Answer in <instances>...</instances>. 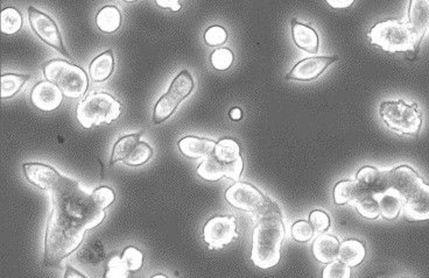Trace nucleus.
I'll return each mask as SVG.
<instances>
[{
  "instance_id": "obj_33",
  "label": "nucleus",
  "mask_w": 429,
  "mask_h": 278,
  "mask_svg": "<svg viewBox=\"0 0 429 278\" xmlns=\"http://www.w3.org/2000/svg\"><path fill=\"white\" fill-rule=\"evenodd\" d=\"M356 208L359 215L366 218V219H377L381 215L379 204L377 198L373 196L363 197L361 201L356 203Z\"/></svg>"
},
{
  "instance_id": "obj_5",
  "label": "nucleus",
  "mask_w": 429,
  "mask_h": 278,
  "mask_svg": "<svg viewBox=\"0 0 429 278\" xmlns=\"http://www.w3.org/2000/svg\"><path fill=\"white\" fill-rule=\"evenodd\" d=\"M122 104L108 92H91L76 108V119L81 126L90 130L102 123H111L120 118Z\"/></svg>"
},
{
  "instance_id": "obj_20",
  "label": "nucleus",
  "mask_w": 429,
  "mask_h": 278,
  "mask_svg": "<svg viewBox=\"0 0 429 278\" xmlns=\"http://www.w3.org/2000/svg\"><path fill=\"white\" fill-rule=\"evenodd\" d=\"M340 247V242L335 237L329 234H321L314 242V256L321 264H330L339 259Z\"/></svg>"
},
{
  "instance_id": "obj_8",
  "label": "nucleus",
  "mask_w": 429,
  "mask_h": 278,
  "mask_svg": "<svg viewBox=\"0 0 429 278\" xmlns=\"http://www.w3.org/2000/svg\"><path fill=\"white\" fill-rule=\"evenodd\" d=\"M28 17H30L32 30H34V33L37 34V37L41 39L42 41L56 49L57 52H60L66 57H70L67 49L64 48L62 35H61L59 27L48 14H46L40 10H37L33 6H30L28 8Z\"/></svg>"
},
{
  "instance_id": "obj_10",
  "label": "nucleus",
  "mask_w": 429,
  "mask_h": 278,
  "mask_svg": "<svg viewBox=\"0 0 429 278\" xmlns=\"http://www.w3.org/2000/svg\"><path fill=\"white\" fill-rule=\"evenodd\" d=\"M225 199L229 204L238 210L257 212L265 203L266 197L254 186L237 182L227 190Z\"/></svg>"
},
{
  "instance_id": "obj_18",
  "label": "nucleus",
  "mask_w": 429,
  "mask_h": 278,
  "mask_svg": "<svg viewBox=\"0 0 429 278\" xmlns=\"http://www.w3.org/2000/svg\"><path fill=\"white\" fill-rule=\"evenodd\" d=\"M216 142L209 139H201L196 137H183L180 140L179 148L183 155L189 159H200L213 154Z\"/></svg>"
},
{
  "instance_id": "obj_45",
  "label": "nucleus",
  "mask_w": 429,
  "mask_h": 278,
  "mask_svg": "<svg viewBox=\"0 0 429 278\" xmlns=\"http://www.w3.org/2000/svg\"><path fill=\"white\" fill-rule=\"evenodd\" d=\"M325 1L336 10H345L354 3V0H325Z\"/></svg>"
},
{
  "instance_id": "obj_1",
  "label": "nucleus",
  "mask_w": 429,
  "mask_h": 278,
  "mask_svg": "<svg viewBox=\"0 0 429 278\" xmlns=\"http://www.w3.org/2000/svg\"><path fill=\"white\" fill-rule=\"evenodd\" d=\"M86 230V227L54 206L46 230V264H59L79 248Z\"/></svg>"
},
{
  "instance_id": "obj_17",
  "label": "nucleus",
  "mask_w": 429,
  "mask_h": 278,
  "mask_svg": "<svg viewBox=\"0 0 429 278\" xmlns=\"http://www.w3.org/2000/svg\"><path fill=\"white\" fill-rule=\"evenodd\" d=\"M405 215L410 221L429 220V186L423 183L418 192L405 201Z\"/></svg>"
},
{
  "instance_id": "obj_28",
  "label": "nucleus",
  "mask_w": 429,
  "mask_h": 278,
  "mask_svg": "<svg viewBox=\"0 0 429 278\" xmlns=\"http://www.w3.org/2000/svg\"><path fill=\"white\" fill-rule=\"evenodd\" d=\"M198 174L203 179L210 181V182L218 181L223 176H225L223 163L218 161V159L213 154L207 156L205 160L198 166Z\"/></svg>"
},
{
  "instance_id": "obj_9",
  "label": "nucleus",
  "mask_w": 429,
  "mask_h": 278,
  "mask_svg": "<svg viewBox=\"0 0 429 278\" xmlns=\"http://www.w3.org/2000/svg\"><path fill=\"white\" fill-rule=\"evenodd\" d=\"M236 237V219L233 217H215L205 224L203 228V237L210 249L222 248L223 246L229 245Z\"/></svg>"
},
{
  "instance_id": "obj_37",
  "label": "nucleus",
  "mask_w": 429,
  "mask_h": 278,
  "mask_svg": "<svg viewBox=\"0 0 429 278\" xmlns=\"http://www.w3.org/2000/svg\"><path fill=\"white\" fill-rule=\"evenodd\" d=\"M211 64L216 70H228L233 63V54L230 49L220 48L216 49L211 54Z\"/></svg>"
},
{
  "instance_id": "obj_27",
  "label": "nucleus",
  "mask_w": 429,
  "mask_h": 278,
  "mask_svg": "<svg viewBox=\"0 0 429 278\" xmlns=\"http://www.w3.org/2000/svg\"><path fill=\"white\" fill-rule=\"evenodd\" d=\"M194 79L189 74V71L183 70L174 78V81L171 84V88L168 90V93L174 97L176 101L181 103L191 95V91L194 90Z\"/></svg>"
},
{
  "instance_id": "obj_38",
  "label": "nucleus",
  "mask_w": 429,
  "mask_h": 278,
  "mask_svg": "<svg viewBox=\"0 0 429 278\" xmlns=\"http://www.w3.org/2000/svg\"><path fill=\"white\" fill-rule=\"evenodd\" d=\"M228 40V33L224 30L223 27L211 26L205 30L204 41L208 46L217 47L222 46Z\"/></svg>"
},
{
  "instance_id": "obj_3",
  "label": "nucleus",
  "mask_w": 429,
  "mask_h": 278,
  "mask_svg": "<svg viewBox=\"0 0 429 278\" xmlns=\"http://www.w3.org/2000/svg\"><path fill=\"white\" fill-rule=\"evenodd\" d=\"M285 237L281 217H267L258 220L252 237L251 261L260 269H269L280 261V248Z\"/></svg>"
},
{
  "instance_id": "obj_42",
  "label": "nucleus",
  "mask_w": 429,
  "mask_h": 278,
  "mask_svg": "<svg viewBox=\"0 0 429 278\" xmlns=\"http://www.w3.org/2000/svg\"><path fill=\"white\" fill-rule=\"evenodd\" d=\"M128 271L124 267L122 262V257L115 256L111 260L108 261V272L105 275V277H127Z\"/></svg>"
},
{
  "instance_id": "obj_7",
  "label": "nucleus",
  "mask_w": 429,
  "mask_h": 278,
  "mask_svg": "<svg viewBox=\"0 0 429 278\" xmlns=\"http://www.w3.org/2000/svg\"><path fill=\"white\" fill-rule=\"evenodd\" d=\"M385 125L398 134L417 135L421 128L422 117L418 105H408L406 101H383L379 108Z\"/></svg>"
},
{
  "instance_id": "obj_26",
  "label": "nucleus",
  "mask_w": 429,
  "mask_h": 278,
  "mask_svg": "<svg viewBox=\"0 0 429 278\" xmlns=\"http://www.w3.org/2000/svg\"><path fill=\"white\" fill-rule=\"evenodd\" d=\"M96 25L104 33H115L122 25V14L116 6H105L96 15Z\"/></svg>"
},
{
  "instance_id": "obj_36",
  "label": "nucleus",
  "mask_w": 429,
  "mask_h": 278,
  "mask_svg": "<svg viewBox=\"0 0 429 278\" xmlns=\"http://www.w3.org/2000/svg\"><path fill=\"white\" fill-rule=\"evenodd\" d=\"M91 199L98 210L104 211L105 208H108L115 201V192L108 186H99L97 189L93 190Z\"/></svg>"
},
{
  "instance_id": "obj_46",
  "label": "nucleus",
  "mask_w": 429,
  "mask_h": 278,
  "mask_svg": "<svg viewBox=\"0 0 429 278\" xmlns=\"http://www.w3.org/2000/svg\"><path fill=\"white\" fill-rule=\"evenodd\" d=\"M84 276H86V275L79 274V272H76V271H75V269H73L70 266H68V271L67 272H66V275H64V277L82 278L84 277Z\"/></svg>"
},
{
  "instance_id": "obj_30",
  "label": "nucleus",
  "mask_w": 429,
  "mask_h": 278,
  "mask_svg": "<svg viewBox=\"0 0 429 278\" xmlns=\"http://www.w3.org/2000/svg\"><path fill=\"white\" fill-rule=\"evenodd\" d=\"M28 75L4 74L1 76V98H11L23 89V84L30 79Z\"/></svg>"
},
{
  "instance_id": "obj_19",
  "label": "nucleus",
  "mask_w": 429,
  "mask_h": 278,
  "mask_svg": "<svg viewBox=\"0 0 429 278\" xmlns=\"http://www.w3.org/2000/svg\"><path fill=\"white\" fill-rule=\"evenodd\" d=\"M292 32H293V40L298 48L305 52L316 55L318 52V37L316 32L312 27L306 26L300 23L293 19L292 20Z\"/></svg>"
},
{
  "instance_id": "obj_35",
  "label": "nucleus",
  "mask_w": 429,
  "mask_h": 278,
  "mask_svg": "<svg viewBox=\"0 0 429 278\" xmlns=\"http://www.w3.org/2000/svg\"><path fill=\"white\" fill-rule=\"evenodd\" d=\"M122 262L128 272H135L142 267L144 255L135 247H127L122 254Z\"/></svg>"
},
{
  "instance_id": "obj_31",
  "label": "nucleus",
  "mask_w": 429,
  "mask_h": 278,
  "mask_svg": "<svg viewBox=\"0 0 429 278\" xmlns=\"http://www.w3.org/2000/svg\"><path fill=\"white\" fill-rule=\"evenodd\" d=\"M179 104L180 101H176L174 97L171 96L168 92L164 93V96L158 101L157 105L154 108V123H161L164 120H167L175 112Z\"/></svg>"
},
{
  "instance_id": "obj_14",
  "label": "nucleus",
  "mask_w": 429,
  "mask_h": 278,
  "mask_svg": "<svg viewBox=\"0 0 429 278\" xmlns=\"http://www.w3.org/2000/svg\"><path fill=\"white\" fill-rule=\"evenodd\" d=\"M388 171L368 166L357 172L356 182L366 196L377 198L388 190Z\"/></svg>"
},
{
  "instance_id": "obj_12",
  "label": "nucleus",
  "mask_w": 429,
  "mask_h": 278,
  "mask_svg": "<svg viewBox=\"0 0 429 278\" xmlns=\"http://www.w3.org/2000/svg\"><path fill=\"white\" fill-rule=\"evenodd\" d=\"M339 59H340L339 56H316L303 59L298 64H295L286 78L288 81L310 82L320 77L329 66H332Z\"/></svg>"
},
{
  "instance_id": "obj_15",
  "label": "nucleus",
  "mask_w": 429,
  "mask_h": 278,
  "mask_svg": "<svg viewBox=\"0 0 429 278\" xmlns=\"http://www.w3.org/2000/svg\"><path fill=\"white\" fill-rule=\"evenodd\" d=\"M23 171L30 184L37 186L39 189L48 191H52L59 186L62 179V176L54 168L47 164L26 163L23 166Z\"/></svg>"
},
{
  "instance_id": "obj_49",
  "label": "nucleus",
  "mask_w": 429,
  "mask_h": 278,
  "mask_svg": "<svg viewBox=\"0 0 429 278\" xmlns=\"http://www.w3.org/2000/svg\"><path fill=\"white\" fill-rule=\"evenodd\" d=\"M124 1H126V3H135L137 0H124Z\"/></svg>"
},
{
  "instance_id": "obj_4",
  "label": "nucleus",
  "mask_w": 429,
  "mask_h": 278,
  "mask_svg": "<svg viewBox=\"0 0 429 278\" xmlns=\"http://www.w3.org/2000/svg\"><path fill=\"white\" fill-rule=\"evenodd\" d=\"M372 46H379L384 52H417L420 42L408 23H400L396 19H388L373 26L369 33Z\"/></svg>"
},
{
  "instance_id": "obj_21",
  "label": "nucleus",
  "mask_w": 429,
  "mask_h": 278,
  "mask_svg": "<svg viewBox=\"0 0 429 278\" xmlns=\"http://www.w3.org/2000/svg\"><path fill=\"white\" fill-rule=\"evenodd\" d=\"M365 196V193L363 192L356 181H342L337 183L334 188V201L336 205L351 204V203L356 204Z\"/></svg>"
},
{
  "instance_id": "obj_13",
  "label": "nucleus",
  "mask_w": 429,
  "mask_h": 278,
  "mask_svg": "<svg viewBox=\"0 0 429 278\" xmlns=\"http://www.w3.org/2000/svg\"><path fill=\"white\" fill-rule=\"evenodd\" d=\"M64 96L59 86L49 81H44L34 86L30 92V101L41 111L52 112L60 106Z\"/></svg>"
},
{
  "instance_id": "obj_39",
  "label": "nucleus",
  "mask_w": 429,
  "mask_h": 278,
  "mask_svg": "<svg viewBox=\"0 0 429 278\" xmlns=\"http://www.w3.org/2000/svg\"><path fill=\"white\" fill-rule=\"evenodd\" d=\"M314 227L312 224L307 221H298L292 227V235L298 242H308L312 240L314 235Z\"/></svg>"
},
{
  "instance_id": "obj_41",
  "label": "nucleus",
  "mask_w": 429,
  "mask_h": 278,
  "mask_svg": "<svg viewBox=\"0 0 429 278\" xmlns=\"http://www.w3.org/2000/svg\"><path fill=\"white\" fill-rule=\"evenodd\" d=\"M309 220L316 233H325V230H328L330 227V218L325 212L318 211V210L312 212Z\"/></svg>"
},
{
  "instance_id": "obj_23",
  "label": "nucleus",
  "mask_w": 429,
  "mask_h": 278,
  "mask_svg": "<svg viewBox=\"0 0 429 278\" xmlns=\"http://www.w3.org/2000/svg\"><path fill=\"white\" fill-rule=\"evenodd\" d=\"M377 201L379 210H381V215L386 220H394L398 218L403 203H405L398 193L391 190H388L386 192L377 197Z\"/></svg>"
},
{
  "instance_id": "obj_11",
  "label": "nucleus",
  "mask_w": 429,
  "mask_h": 278,
  "mask_svg": "<svg viewBox=\"0 0 429 278\" xmlns=\"http://www.w3.org/2000/svg\"><path fill=\"white\" fill-rule=\"evenodd\" d=\"M422 184V178L408 166H400L388 171V190L398 193L405 201L418 192Z\"/></svg>"
},
{
  "instance_id": "obj_2",
  "label": "nucleus",
  "mask_w": 429,
  "mask_h": 278,
  "mask_svg": "<svg viewBox=\"0 0 429 278\" xmlns=\"http://www.w3.org/2000/svg\"><path fill=\"white\" fill-rule=\"evenodd\" d=\"M54 206L61 208L66 215L91 230L97 227L104 220V211L98 210L93 205L91 196H88L79 183L62 176L59 186L50 191Z\"/></svg>"
},
{
  "instance_id": "obj_29",
  "label": "nucleus",
  "mask_w": 429,
  "mask_h": 278,
  "mask_svg": "<svg viewBox=\"0 0 429 278\" xmlns=\"http://www.w3.org/2000/svg\"><path fill=\"white\" fill-rule=\"evenodd\" d=\"M213 155L223 164L232 163L242 157L238 143L231 139H223L217 142Z\"/></svg>"
},
{
  "instance_id": "obj_40",
  "label": "nucleus",
  "mask_w": 429,
  "mask_h": 278,
  "mask_svg": "<svg viewBox=\"0 0 429 278\" xmlns=\"http://www.w3.org/2000/svg\"><path fill=\"white\" fill-rule=\"evenodd\" d=\"M350 267L342 261H332L323 271L325 278H350Z\"/></svg>"
},
{
  "instance_id": "obj_22",
  "label": "nucleus",
  "mask_w": 429,
  "mask_h": 278,
  "mask_svg": "<svg viewBox=\"0 0 429 278\" xmlns=\"http://www.w3.org/2000/svg\"><path fill=\"white\" fill-rule=\"evenodd\" d=\"M113 69H115V59H113V52L110 49L108 52L97 56L91 62L89 68L90 77L93 82H104L110 78Z\"/></svg>"
},
{
  "instance_id": "obj_47",
  "label": "nucleus",
  "mask_w": 429,
  "mask_h": 278,
  "mask_svg": "<svg viewBox=\"0 0 429 278\" xmlns=\"http://www.w3.org/2000/svg\"><path fill=\"white\" fill-rule=\"evenodd\" d=\"M230 117H231L232 120H239L242 118L240 108H232L231 112H230Z\"/></svg>"
},
{
  "instance_id": "obj_32",
  "label": "nucleus",
  "mask_w": 429,
  "mask_h": 278,
  "mask_svg": "<svg viewBox=\"0 0 429 278\" xmlns=\"http://www.w3.org/2000/svg\"><path fill=\"white\" fill-rule=\"evenodd\" d=\"M23 27V15L15 8H6L1 11V33H18Z\"/></svg>"
},
{
  "instance_id": "obj_16",
  "label": "nucleus",
  "mask_w": 429,
  "mask_h": 278,
  "mask_svg": "<svg viewBox=\"0 0 429 278\" xmlns=\"http://www.w3.org/2000/svg\"><path fill=\"white\" fill-rule=\"evenodd\" d=\"M407 23L415 39L421 43L422 37L429 28V0H410Z\"/></svg>"
},
{
  "instance_id": "obj_25",
  "label": "nucleus",
  "mask_w": 429,
  "mask_h": 278,
  "mask_svg": "<svg viewBox=\"0 0 429 278\" xmlns=\"http://www.w3.org/2000/svg\"><path fill=\"white\" fill-rule=\"evenodd\" d=\"M142 134V132H140V133L131 134V135L120 137V140L113 146L110 163L115 164L120 161L125 162L130 157L131 154L135 152V147L140 142Z\"/></svg>"
},
{
  "instance_id": "obj_6",
  "label": "nucleus",
  "mask_w": 429,
  "mask_h": 278,
  "mask_svg": "<svg viewBox=\"0 0 429 278\" xmlns=\"http://www.w3.org/2000/svg\"><path fill=\"white\" fill-rule=\"evenodd\" d=\"M44 74L47 81L59 86L64 96L71 99L82 97L89 88L86 71L64 59L49 61L44 68Z\"/></svg>"
},
{
  "instance_id": "obj_44",
  "label": "nucleus",
  "mask_w": 429,
  "mask_h": 278,
  "mask_svg": "<svg viewBox=\"0 0 429 278\" xmlns=\"http://www.w3.org/2000/svg\"><path fill=\"white\" fill-rule=\"evenodd\" d=\"M158 6H160L162 8H169L173 12H178L181 10V5H180V0H155Z\"/></svg>"
},
{
  "instance_id": "obj_24",
  "label": "nucleus",
  "mask_w": 429,
  "mask_h": 278,
  "mask_svg": "<svg viewBox=\"0 0 429 278\" xmlns=\"http://www.w3.org/2000/svg\"><path fill=\"white\" fill-rule=\"evenodd\" d=\"M365 255V247L362 242L357 240H347L341 245L339 259L344 264H347L349 267H356L362 264Z\"/></svg>"
},
{
  "instance_id": "obj_43",
  "label": "nucleus",
  "mask_w": 429,
  "mask_h": 278,
  "mask_svg": "<svg viewBox=\"0 0 429 278\" xmlns=\"http://www.w3.org/2000/svg\"><path fill=\"white\" fill-rule=\"evenodd\" d=\"M223 166L225 176L232 181H235V182H238L239 177L242 172V168H244L242 157H239L238 160L232 162V163L223 164Z\"/></svg>"
},
{
  "instance_id": "obj_34",
  "label": "nucleus",
  "mask_w": 429,
  "mask_h": 278,
  "mask_svg": "<svg viewBox=\"0 0 429 278\" xmlns=\"http://www.w3.org/2000/svg\"><path fill=\"white\" fill-rule=\"evenodd\" d=\"M152 155H153L152 147L146 142L140 141L135 147V152L131 154L130 157L124 163L131 167H138V166L145 164L152 157Z\"/></svg>"
},
{
  "instance_id": "obj_48",
  "label": "nucleus",
  "mask_w": 429,
  "mask_h": 278,
  "mask_svg": "<svg viewBox=\"0 0 429 278\" xmlns=\"http://www.w3.org/2000/svg\"><path fill=\"white\" fill-rule=\"evenodd\" d=\"M158 277H166V276H164V275H155V276H154V278H158Z\"/></svg>"
}]
</instances>
